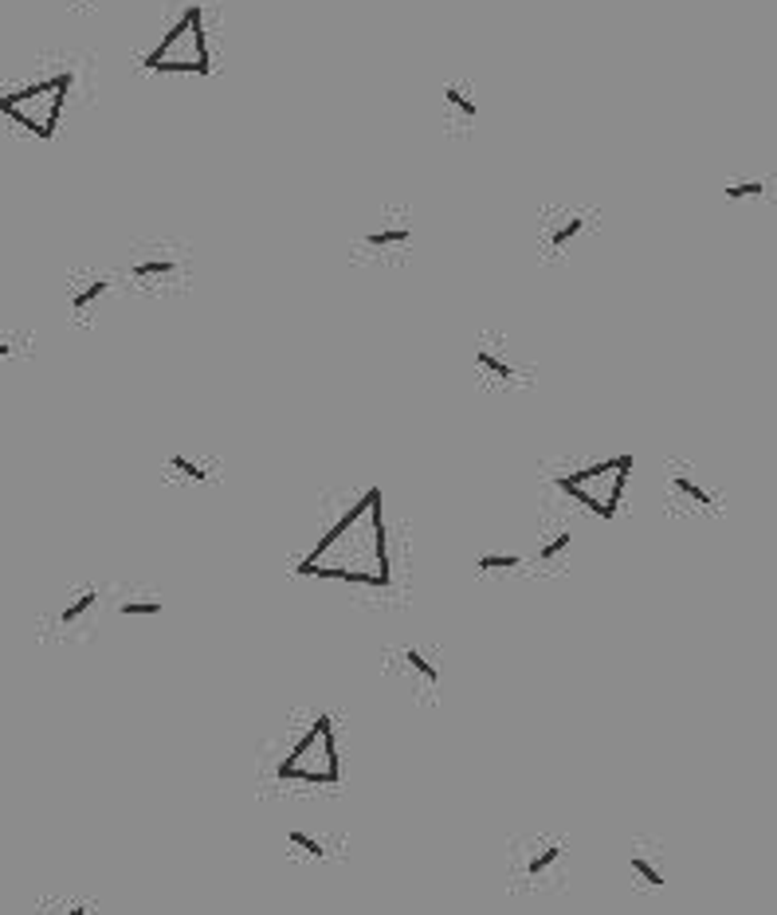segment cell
I'll use <instances>...</instances> for the list:
<instances>
[{"label": "cell", "instance_id": "obj_1", "mask_svg": "<svg viewBox=\"0 0 777 915\" xmlns=\"http://www.w3.org/2000/svg\"><path fill=\"white\" fill-rule=\"evenodd\" d=\"M381 500V488H365L362 500L323 534L311 554L298 562L303 578H331V582L350 586H370V590H385L389 586V550H385V515L362 534V523L370 519L373 503Z\"/></svg>", "mask_w": 777, "mask_h": 915}, {"label": "cell", "instance_id": "obj_2", "mask_svg": "<svg viewBox=\"0 0 777 915\" xmlns=\"http://www.w3.org/2000/svg\"><path fill=\"white\" fill-rule=\"evenodd\" d=\"M75 76L71 71H56V76H36L24 79V83L0 91V115L12 118L20 130H28L32 138H56L59 118L67 110V99H71Z\"/></svg>", "mask_w": 777, "mask_h": 915}, {"label": "cell", "instance_id": "obj_3", "mask_svg": "<svg viewBox=\"0 0 777 915\" xmlns=\"http://www.w3.org/2000/svg\"><path fill=\"white\" fill-rule=\"evenodd\" d=\"M279 783H306V786H338L342 783V755H338V731L334 719L315 716L298 731L295 747H287L275 766Z\"/></svg>", "mask_w": 777, "mask_h": 915}, {"label": "cell", "instance_id": "obj_4", "mask_svg": "<svg viewBox=\"0 0 777 915\" xmlns=\"http://www.w3.org/2000/svg\"><path fill=\"white\" fill-rule=\"evenodd\" d=\"M141 67L158 71V76H208L213 51H208L205 9L185 4V12L169 24V32L141 56Z\"/></svg>", "mask_w": 777, "mask_h": 915}, {"label": "cell", "instance_id": "obj_5", "mask_svg": "<svg viewBox=\"0 0 777 915\" xmlns=\"http://www.w3.org/2000/svg\"><path fill=\"white\" fill-rule=\"evenodd\" d=\"M632 464H637V460H632L629 452H620V456L597 460V464L578 468V472H562L554 483L565 491V495H573L586 511H593V515H601V519H612L620 511V500H624Z\"/></svg>", "mask_w": 777, "mask_h": 915}, {"label": "cell", "instance_id": "obj_6", "mask_svg": "<svg viewBox=\"0 0 777 915\" xmlns=\"http://www.w3.org/2000/svg\"><path fill=\"white\" fill-rule=\"evenodd\" d=\"M586 213H578V208H554V213H547L542 217V225H538V248H542V256H554L562 259L565 252L578 244V236L586 233Z\"/></svg>", "mask_w": 777, "mask_h": 915}, {"label": "cell", "instance_id": "obj_7", "mask_svg": "<svg viewBox=\"0 0 777 915\" xmlns=\"http://www.w3.org/2000/svg\"><path fill=\"white\" fill-rule=\"evenodd\" d=\"M181 275V259L166 248H141L130 256V279L141 287H166Z\"/></svg>", "mask_w": 777, "mask_h": 915}, {"label": "cell", "instance_id": "obj_8", "mask_svg": "<svg viewBox=\"0 0 777 915\" xmlns=\"http://www.w3.org/2000/svg\"><path fill=\"white\" fill-rule=\"evenodd\" d=\"M110 295V275L107 272H79L67 284V307L75 318H91L99 303Z\"/></svg>", "mask_w": 777, "mask_h": 915}, {"label": "cell", "instance_id": "obj_9", "mask_svg": "<svg viewBox=\"0 0 777 915\" xmlns=\"http://www.w3.org/2000/svg\"><path fill=\"white\" fill-rule=\"evenodd\" d=\"M522 853H527V865L519 868V880H522V884H542L550 873H554L558 865H562V857H565V840L538 837V840H530V849H522Z\"/></svg>", "mask_w": 777, "mask_h": 915}, {"label": "cell", "instance_id": "obj_10", "mask_svg": "<svg viewBox=\"0 0 777 915\" xmlns=\"http://www.w3.org/2000/svg\"><path fill=\"white\" fill-rule=\"evenodd\" d=\"M413 244V225L409 220H381V225L365 228L357 248L373 252V256H385V252H401Z\"/></svg>", "mask_w": 777, "mask_h": 915}, {"label": "cell", "instance_id": "obj_11", "mask_svg": "<svg viewBox=\"0 0 777 915\" xmlns=\"http://www.w3.org/2000/svg\"><path fill=\"white\" fill-rule=\"evenodd\" d=\"M475 370H480L488 382H499V385H511L514 377H519V366H514L511 354H506L499 342H488V338L475 346Z\"/></svg>", "mask_w": 777, "mask_h": 915}, {"label": "cell", "instance_id": "obj_12", "mask_svg": "<svg viewBox=\"0 0 777 915\" xmlns=\"http://www.w3.org/2000/svg\"><path fill=\"white\" fill-rule=\"evenodd\" d=\"M668 495L671 500H687L695 511H711L715 503V491H707L704 483L695 480L691 472H683V468H676V472H668Z\"/></svg>", "mask_w": 777, "mask_h": 915}, {"label": "cell", "instance_id": "obj_13", "mask_svg": "<svg viewBox=\"0 0 777 915\" xmlns=\"http://www.w3.org/2000/svg\"><path fill=\"white\" fill-rule=\"evenodd\" d=\"M444 110H447V122L468 130V126L480 118V99L472 95V87L463 83H447L444 87Z\"/></svg>", "mask_w": 777, "mask_h": 915}, {"label": "cell", "instance_id": "obj_14", "mask_svg": "<svg viewBox=\"0 0 777 915\" xmlns=\"http://www.w3.org/2000/svg\"><path fill=\"white\" fill-rule=\"evenodd\" d=\"M629 865H632V876H637L645 888H663V884H668L663 880V860L656 845H632Z\"/></svg>", "mask_w": 777, "mask_h": 915}, {"label": "cell", "instance_id": "obj_15", "mask_svg": "<svg viewBox=\"0 0 777 915\" xmlns=\"http://www.w3.org/2000/svg\"><path fill=\"white\" fill-rule=\"evenodd\" d=\"M99 598L102 593L99 590H83V593H75V601H67L63 609H59V629H71V624H79V621H87V613H91L95 606H99Z\"/></svg>", "mask_w": 777, "mask_h": 915}, {"label": "cell", "instance_id": "obj_16", "mask_svg": "<svg viewBox=\"0 0 777 915\" xmlns=\"http://www.w3.org/2000/svg\"><path fill=\"white\" fill-rule=\"evenodd\" d=\"M570 547H573V531H565L562 527V531H554L547 542H542V547H538V567H558Z\"/></svg>", "mask_w": 777, "mask_h": 915}, {"label": "cell", "instance_id": "obj_17", "mask_svg": "<svg viewBox=\"0 0 777 915\" xmlns=\"http://www.w3.org/2000/svg\"><path fill=\"white\" fill-rule=\"evenodd\" d=\"M722 193H727V200H761L769 197V181L766 177H746V181H730Z\"/></svg>", "mask_w": 777, "mask_h": 915}, {"label": "cell", "instance_id": "obj_18", "mask_svg": "<svg viewBox=\"0 0 777 915\" xmlns=\"http://www.w3.org/2000/svg\"><path fill=\"white\" fill-rule=\"evenodd\" d=\"M405 668H409L413 676H421V688H429V691H432V688L440 683V668L432 665V660L424 657V652L409 649V652H405Z\"/></svg>", "mask_w": 777, "mask_h": 915}, {"label": "cell", "instance_id": "obj_19", "mask_svg": "<svg viewBox=\"0 0 777 915\" xmlns=\"http://www.w3.org/2000/svg\"><path fill=\"white\" fill-rule=\"evenodd\" d=\"M287 845L303 849L306 857H326V840H318L315 833H306V829H291L287 833Z\"/></svg>", "mask_w": 777, "mask_h": 915}, {"label": "cell", "instance_id": "obj_20", "mask_svg": "<svg viewBox=\"0 0 777 915\" xmlns=\"http://www.w3.org/2000/svg\"><path fill=\"white\" fill-rule=\"evenodd\" d=\"M475 567H480L483 574H503V570L522 567V558H514V554H480V562H475Z\"/></svg>", "mask_w": 777, "mask_h": 915}, {"label": "cell", "instance_id": "obj_21", "mask_svg": "<svg viewBox=\"0 0 777 915\" xmlns=\"http://www.w3.org/2000/svg\"><path fill=\"white\" fill-rule=\"evenodd\" d=\"M169 472H181L185 480H205V464H200V460H189L185 456V452H174V456H169Z\"/></svg>", "mask_w": 777, "mask_h": 915}, {"label": "cell", "instance_id": "obj_22", "mask_svg": "<svg viewBox=\"0 0 777 915\" xmlns=\"http://www.w3.org/2000/svg\"><path fill=\"white\" fill-rule=\"evenodd\" d=\"M166 609V601H122L118 613L122 617H158Z\"/></svg>", "mask_w": 777, "mask_h": 915}, {"label": "cell", "instance_id": "obj_23", "mask_svg": "<svg viewBox=\"0 0 777 915\" xmlns=\"http://www.w3.org/2000/svg\"><path fill=\"white\" fill-rule=\"evenodd\" d=\"M40 915H91V907L79 904V899H59V904L40 907Z\"/></svg>", "mask_w": 777, "mask_h": 915}, {"label": "cell", "instance_id": "obj_24", "mask_svg": "<svg viewBox=\"0 0 777 915\" xmlns=\"http://www.w3.org/2000/svg\"><path fill=\"white\" fill-rule=\"evenodd\" d=\"M17 358V334H0V362Z\"/></svg>", "mask_w": 777, "mask_h": 915}, {"label": "cell", "instance_id": "obj_25", "mask_svg": "<svg viewBox=\"0 0 777 915\" xmlns=\"http://www.w3.org/2000/svg\"><path fill=\"white\" fill-rule=\"evenodd\" d=\"M75 9H95V4H99V0H71Z\"/></svg>", "mask_w": 777, "mask_h": 915}]
</instances>
